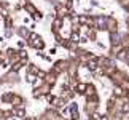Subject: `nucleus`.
<instances>
[{
  "label": "nucleus",
  "instance_id": "obj_1",
  "mask_svg": "<svg viewBox=\"0 0 129 120\" xmlns=\"http://www.w3.org/2000/svg\"><path fill=\"white\" fill-rule=\"evenodd\" d=\"M30 42H32V45H34V47H37V48H41V47H43L41 40L38 39L37 35H32V37H30Z\"/></svg>",
  "mask_w": 129,
  "mask_h": 120
}]
</instances>
